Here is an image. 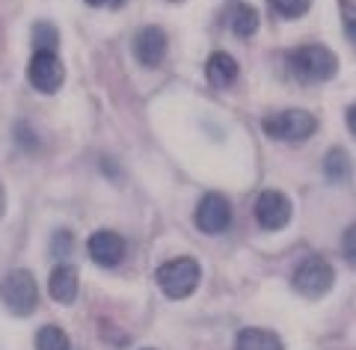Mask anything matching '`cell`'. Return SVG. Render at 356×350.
I'll list each match as a JSON object with an SVG mask.
<instances>
[{
	"label": "cell",
	"mask_w": 356,
	"mask_h": 350,
	"mask_svg": "<svg viewBox=\"0 0 356 350\" xmlns=\"http://www.w3.org/2000/svg\"><path fill=\"white\" fill-rule=\"evenodd\" d=\"M3 211H6V190L0 184V217H3Z\"/></svg>",
	"instance_id": "23"
},
{
	"label": "cell",
	"mask_w": 356,
	"mask_h": 350,
	"mask_svg": "<svg viewBox=\"0 0 356 350\" xmlns=\"http://www.w3.org/2000/svg\"><path fill=\"white\" fill-rule=\"evenodd\" d=\"M261 128L270 140H282V143H303L309 140L312 134L318 131V119L312 116L309 110H280V113H270V116L261 119Z\"/></svg>",
	"instance_id": "2"
},
{
	"label": "cell",
	"mask_w": 356,
	"mask_h": 350,
	"mask_svg": "<svg viewBox=\"0 0 356 350\" xmlns=\"http://www.w3.org/2000/svg\"><path fill=\"white\" fill-rule=\"evenodd\" d=\"M291 199H288L282 190H264V193L255 199V220H259L261 229L267 232H280L291 220Z\"/></svg>",
	"instance_id": "7"
},
{
	"label": "cell",
	"mask_w": 356,
	"mask_h": 350,
	"mask_svg": "<svg viewBox=\"0 0 356 350\" xmlns=\"http://www.w3.org/2000/svg\"><path fill=\"white\" fill-rule=\"evenodd\" d=\"M3 300L13 315L18 318H27V315L36 312L39 306V285H36V276L30 273V270L18 267L13 273L6 276L3 282Z\"/></svg>",
	"instance_id": "4"
},
{
	"label": "cell",
	"mask_w": 356,
	"mask_h": 350,
	"mask_svg": "<svg viewBox=\"0 0 356 350\" xmlns=\"http://www.w3.org/2000/svg\"><path fill=\"white\" fill-rule=\"evenodd\" d=\"M341 253H344V262H348V264L356 270V223L350 225L348 232H344V238H341Z\"/></svg>",
	"instance_id": "20"
},
{
	"label": "cell",
	"mask_w": 356,
	"mask_h": 350,
	"mask_svg": "<svg viewBox=\"0 0 356 350\" xmlns=\"http://www.w3.org/2000/svg\"><path fill=\"white\" fill-rule=\"evenodd\" d=\"M270 3L282 18H303L309 13L312 0H270Z\"/></svg>",
	"instance_id": "18"
},
{
	"label": "cell",
	"mask_w": 356,
	"mask_h": 350,
	"mask_svg": "<svg viewBox=\"0 0 356 350\" xmlns=\"http://www.w3.org/2000/svg\"><path fill=\"white\" fill-rule=\"evenodd\" d=\"M193 220H196V225H199V229H202L205 234H220V232H226L229 223H232V205H229V199L222 196V193H208V196H202V202L196 205Z\"/></svg>",
	"instance_id": "8"
},
{
	"label": "cell",
	"mask_w": 356,
	"mask_h": 350,
	"mask_svg": "<svg viewBox=\"0 0 356 350\" xmlns=\"http://www.w3.org/2000/svg\"><path fill=\"white\" fill-rule=\"evenodd\" d=\"M51 250H54V255H69L72 253V234H69V229H60L57 234H54V241H51Z\"/></svg>",
	"instance_id": "21"
},
{
	"label": "cell",
	"mask_w": 356,
	"mask_h": 350,
	"mask_svg": "<svg viewBox=\"0 0 356 350\" xmlns=\"http://www.w3.org/2000/svg\"><path fill=\"white\" fill-rule=\"evenodd\" d=\"M288 63L300 83H324L339 72V56L324 45H303L288 56Z\"/></svg>",
	"instance_id": "1"
},
{
	"label": "cell",
	"mask_w": 356,
	"mask_h": 350,
	"mask_svg": "<svg viewBox=\"0 0 356 350\" xmlns=\"http://www.w3.org/2000/svg\"><path fill=\"white\" fill-rule=\"evenodd\" d=\"M77 288H81V279H77V270L72 264H57L51 270V279H48V291L51 297L63 303V306H72L77 300Z\"/></svg>",
	"instance_id": "11"
},
{
	"label": "cell",
	"mask_w": 356,
	"mask_h": 350,
	"mask_svg": "<svg viewBox=\"0 0 356 350\" xmlns=\"http://www.w3.org/2000/svg\"><path fill=\"white\" fill-rule=\"evenodd\" d=\"M86 250H89V258L98 264V267H116L122 258H125L128 246H125V238L119 232H110V229H102L95 234H89L86 241Z\"/></svg>",
	"instance_id": "9"
},
{
	"label": "cell",
	"mask_w": 356,
	"mask_h": 350,
	"mask_svg": "<svg viewBox=\"0 0 356 350\" xmlns=\"http://www.w3.org/2000/svg\"><path fill=\"white\" fill-rule=\"evenodd\" d=\"M60 45V30L48 24V21H39L33 24V51H44V54H57Z\"/></svg>",
	"instance_id": "16"
},
{
	"label": "cell",
	"mask_w": 356,
	"mask_h": 350,
	"mask_svg": "<svg viewBox=\"0 0 356 350\" xmlns=\"http://www.w3.org/2000/svg\"><path fill=\"white\" fill-rule=\"evenodd\" d=\"M348 128H350V134L356 137V104H350V110H348Z\"/></svg>",
	"instance_id": "22"
},
{
	"label": "cell",
	"mask_w": 356,
	"mask_h": 350,
	"mask_svg": "<svg viewBox=\"0 0 356 350\" xmlns=\"http://www.w3.org/2000/svg\"><path fill=\"white\" fill-rule=\"evenodd\" d=\"M166 33L161 27H143L137 33V39H134V56L146 65V69H154V65L163 63L166 56Z\"/></svg>",
	"instance_id": "10"
},
{
	"label": "cell",
	"mask_w": 356,
	"mask_h": 350,
	"mask_svg": "<svg viewBox=\"0 0 356 350\" xmlns=\"http://www.w3.org/2000/svg\"><path fill=\"white\" fill-rule=\"evenodd\" d=\"M86 3H92V6H102V3H107V0H86Z\"/></svg>",
	"instance_id": "24"
},
{
	"label": "cell",
	"mask_w": 356,
	"mask_h": 350,
	"mask_svg": "<svg viewBox=\"0 0 356 350\" xmlns=\"http://www.w3.org/2000/svg\"><path fill=\"white\" fill-rule=\"evenodd\" d=\"M226 24H229V30L235 33V36L250 39V36H255V33H259V24H261L259 9L250 6V3L232 6V13H229V18H226Z\"/></svg>",
	"instance_id": "13"
},
{
	"label": "cell",
	"mask_w": 356,
	"mask_h": 350,
	"mask_svg": "<svg viewBox=\"0 0 356 350\" xmlns=\"http://www.w3.org/2000/svg\"><path fill=\"white\" fill-rule=\"evenodd\" d=\"M172 3H178V0H172Z\"/></svg>",
	"instance_id": "25"
},
{
	"label": "cell",
	"mask_w": 356,
	"mask_h": 350,
	"mask_svg": "<svg viewBox=\"0 0 356 350\" xmlns=\"http://www.w3.org/2000/svg\"><path fill=\"white\" fill-rule=\"evenodd\" d=\"M27 81L33 89H39V93L54 95L65 81V69H63L60 56L44 54V51H33V60L27 65Z\"/></svg>",
	"instance_id": "6"
},
{
	"label": "cell",
	"mask_w": 356,
	"mask_h": 350,
	"mask_svg": "<svg viewBox=\"0 0 356 350\" xmlns=\"http://www.w3.org/2000/svg\"><path fill=\"white\" fill-rule=\"evenodd\" d=\"M339 6H341L344 33H348V39L353 42V48H356V0H339Z\"/></svg>",
	"instance_id": "19"
},
{
	"label": "cell",
	"mask_w": 356,
	"mask_h": 350,
	"mask_svg": "<svg viewBox=\"0 0 356 350\" xmlns=\"http://www.w3.org/2000/svg\"><path fill=\"white\" fill-rule=\"evenodd\" d=\"M238 63H235V56L226 54V51H214L208 56V63H205V77H208V83L211 86H217V89H226L238 81Z\"/></svg>",
	"instance_id": "12"
},
{
	"label": "cell",
	"mask_w": 356,
	"mask_h": 350,
	"mask_svg": "<svg viewBox=\"0 0 356 350\" xmlns=\"http://www.w3.org/2000/svg\"><path fill=\"white\" fill-rule=\"evenodd\" d=\"M235 350H285L282 338L270 333V330H259V326H250V330L238 333Z\"/></svg>",
	"instance_id": "14"
},
{
	"label": "cell",
	"mask_w": 356,
	"mask_h": 350,
	"mask_svg": "<svg viewBox=\"0 0 356 350\" xmlns=\"http://www.w3.org/2000/svg\"><path fill=\"white\" fill-rule=\"evenodd\" d=\"M332 279H336V273H332V264L327 262V258H321V255H309L306 262L294 270V288L303 297L327 294V291L332 288Z\"/></svg>",
	"instance_id": "5"
},
{
	"label": "cell",
	"mask_w": 356,
	"mask_h": 350,
	"mask_svg": "<svg viewBox=\"0 0 356 350\" xmlns=\"http://www.w3.org/2000/svg\"><path fill=\"white\" fill-rule=\"evenodd\" d=\"M158 285L166 297H172V300H184V297H191L196 285H199V279H202V270H199V264L193 262V258H172V262H166L158 267Z\"/></svg>",
	"instance_id": "3"
},
{
	"label": "cell",
	"mask_w": 356,
	"mask_h": 350,
	"mask_svg": "<svg viewBox=\"0 0 356 350\" xmlns=\"http://www.w3.org/2000/svg\"><path fill=\"white\" fill-rule=\"evenodd\" d=\"M36 350H72V342L60 326L48 324V326H42L36 335Z\"/></svg>",
	"instance_id": "17"
},
{
	"label": "cell",
	"mask_w": 356,
	"mask_h": 350,
	"mask_svg": "<svg viewBox=\"0 0 356 350\" xmlns=\"http://www.w3.org/2000/svg\"><path fill=\"white\" fill-rule=\"evenodd\" d=\"M324 175L330 178V182H348V178L353 175V161L350 154L344 149H330L327 157H324Z\"/></svg>",
	"instance_id": "15"
}]
</instances>
